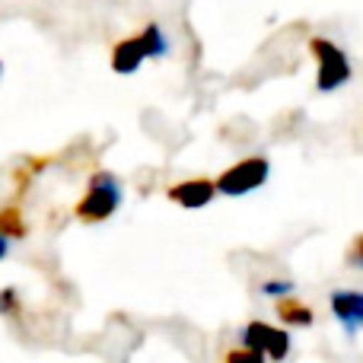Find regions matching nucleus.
I'll list each match as a JSON object with an SVG mask.
<instances>
[{
    "mask_svg": "<svg viewBox=\"0 0 363 363\" xmlns=\"http://www.w3.org/2000/svg\"><path fill=\"white\" fill-rule=\"evenodd\" d=\"M163 55H169V38L163 35V29H160L157 23H147L140 32L121 38V42L112 48V70L128 77V74H134L144 61H150V57H163Z\"/></svg>",
    "mask_w": 363,
    "mask_h": 363,
    "instance_id": "1",
    "label": "nucleus"
},
{
    "mask_svg": "<svg viewBox=\"0 0 363 363\" xmlns=\"http://www.w3.org/2000/svg\"><path fill=\"white\" fill-rule=\"evenodd\" d=\"M121 198H125V191H121L118 176L99 169L89 176L86 191H83V198L77 201L74 213H77V220H83V223H102V220H108L121 207Z\"/></svg>",
    "mask_w": 363,
    "mask_h": 363,
    "instance_id": "2",
    "label": "nucleus"
},
{
    "mask_svg": "<svg viewBox=\"0 0 363 363\" xmlns=\"http://www.w3.org/2000/svg\"><path fill=\"white\" fill-rule=\"evenodd\" d=\"M309 51L315 57V89L319 93H335L338 86H345L351 80V61L332 38L313 35L309 38Z\"/></svg>",
    "mask_w": 363,
    "mask_h": 363,
    "instance_id": "3",
    "label": "nucleus"
},
{
    "mask_svg": "<svg viewBox=\"0 0 363 363\" xmlns=\"http://www.w3.org/2000/svg\"><path fill=\"white\" fill-rule=\"evenodd\" d=\"M271 176V163L264 157H245L239 163H233L226 172L217 176V191L220 194H230V198H239V194H249L255 188H262Z\"/></svg>",
    "mask_w": 363,
    "mask_h": 363,
    "instance_id": "4",
    "label": "nucleus"
},
{
    "mask_svg": "<svg viewBox=\"0 0 363 363\" xmlns=\"http://www.w3.org/2000/svg\"><path fill=\"white\" fill-rule=\"evenodd\" d=\"M242 345L258 351L264 360H284L290 354V335L284 328H274L262 319H252L242 328Z\"/></svg>",
    "mask_w": 363,
    "mask_h": 363,
    "instance_id": "5",
    "label": "nucleus"
},
{
    "mask_svg": "<svg viewBox=\"0 0 363 363\" xmlns=\"http://www.w3.org/2000/svg\"><path fill=\"white\" fill-rule=\"evenodd\" d=\"M213 194H217V185H213V179L198 176V179H185V182H176V185H169L166 198H169L172 204L185 207V211H198V207L211 204Z\"/></svg>",
    "mask_w": 363,
    "mask_h": 363,
    "instance_id": "6",
    "label": "nucleus"
},
{
    "mask_svg": "<svg viewBox=\"0 0 363 363\" xmlns=\"http://www.w3.org/2000/svg\"><path fill=\"white\" fill-rule=\"evenodd\" d=\"M335 319L347 328V335H357V328H363V290H335L328 296Z\"/></svg>",
    "mask_w": 363,
    "mask_h": 363,
    "instance_id": "7",
    "label": "nucleus"
},
{
    "mask_svg": "<svg viewBox=\"0 0 363 363\" xmlns=\"http://www.w3.org/2000/svg\"><path fill=\"white\" fill-rule=\"evenodd\" d=\"M277 319H281L284 325L309 328V325H313V309L290 294V296H284V300H277Z\"/></svg>",
    "mask_w": 363,
    "mask_h": 363,
    "instance_id": "8",
    "label": "nucleus"
},
{
    "mask_svg": "<svg viewBox=\"0 0 363 363\" xmlns=\"http://www.w3.org/2000/svg\"><path fill=\"white\" fill-rule=\"evenodd\" d=\"M0 236H6V239L26 236V223H23L19 207H0Z\"/></svg>",
    "mask_w": 363,
    "mask_h": 363,
    "instance_id": "9",
    "label": "nucleus"
},
{
    "mask_svg": "<svg viewBox=\"0 0 363 363\" xmlns=\"http://www.w3.org/2000/svg\"><path fill=\"white\" fill-rule=\"evenodd\" d=\"M223 363H268L262 357L258 351H252V347H233V351H226V357H223Z\"/></svg>",
    "mask_w": 363,
    "mask_h": 363,
    "instance_id": "10",
    "label": "nucleus"
},
{
    "mask_svg": "<svg viewBox=\"0 0 363 363\" xmlns=\"http://www.w3.org/2000/svg\"><path fill=\"white\" fill-rule=\"evenodd\" d=\"M0 315H19V294L13 287L0 290Z\"/></svg>",
    "mask_w": 363,
    "mask_h": 363,
    "instance_id": "11",
    "label": "nucleus"
},
{
    "mask_svg": "<svg viewBox=\"0 0 363 363\" xmlns=\"http://www.w3.org/2000/svg\"><path fill=\"white\" fill-rule=\"evenodd\" d=\"M347 264H354V268L363 271V233H357L351 242V249H347Z\"/></svg>",
    "mask_w": 363,
    "mask_h": 363,
    "instance_id": "12",
    "label": "nucleus"
},
{
    "mask_svg": "<svg viewBox=\"0 0 363 363\" xmlns=\"http://www.w3.org/2000/svg\"><path fill=\"white\" fill-rule=\"evenodd\" d=\"M264 296H281V294H294V284L290 281H264L262 284Z\"/></svg>",
    "mask_w": 363,
    "mask_h": 363,
    "instance_id": "13",
    "label": "nucleus"
},
{
    "mask_svg": "<svg viewBox=\"0 0 363 363\" xmlns=\"http://www.w3.org/2000/svg\"><path fill=\"white\" fill-rule=\"evenodd\" d=\"M6 252H10V239H6V236H0V262H4V258H6Z\"/></svg>",
    "mask_w": 363,
    "mask_h": 363,
    "instance_id": "14",
    "label": "nucleus"
},
{
    "mask_svg": "<svg viewBox=\"0 0 363 363\" xmlns=\"http://www.w3.org/2000/svg\"><path fill=\"white\" fill-rule=\"evenodd\" d=\"M0 74H4V64H0Z\"/></svg>",
    "mask_w": 363,
    "mask_h": 363,
    "instance_id": "15",
    "label": "nucleus"
}]
</instances>
